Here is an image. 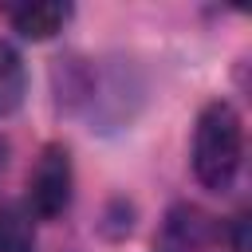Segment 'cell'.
Returning <instances> with one entry per match:
<instances>
[{
  "label": "cell",
  "mask_w": 252,
  "mask_h": 252,
  "mask_svg": "<svg viewBox=\"0 0 252 252\" xmlns=\"http://www.w3.org/2000/svg\"><path fill=\"white\" fill-rule=\"evenodd\" d=\"M244 165V118L232 102L213 98L193 126V177L209 193L232 189Z\"/></svg>",
  "instance_id": "6da1fadb"
},
{
  "label": "cell",
  "mask_w": 252,
  "mask_h": 252,
  "mask_svg": "<svg viewBox=\"0 0 252 252\" xmlns=\"http://www.w3.org/2000/svg\"><path fill=\"white\" fill-rule=\"evenodd\" d=\"M75 193V169H71V154L67 146H43V154L35 158L32 173H28V217L35 220H59L71 205Z\"/></svg>",
  "instance_id": "7a4b0ae2"
},
{
  "label": "cell",
  "mask_w": 252,
  "mask_h": 252,
  "mask_svg": "<svg viewBox=\"0 0 252 252\" xmlns=\"http://www.w3.org/2000/svg\"><path fill=\"white\" fill-rule=\"evenodd\" d=\"M209 240H213V217H205L193 205H177L165 217L158 248L161 252H201V248H209Z\"/></svg>",
  "instance_id": "3957f363"
},
{
  "label": "cell",
  "mask_w": 252,
  "mask_h": 252,
  "mask_svg": "<svg viewBox=\"0 0 252 252\" xmlns=\"http://www.w3.org/2000/svg\"><path fill=\"white\" fill-rule=\"evenodd\" d=\"M71 20V4H24L12 12V28L24 39H51L55 32H63V24Z\"/></svg>",
  "instance_id": "277c9868"
},
{
  "label": "cell",
  "mask_w": 252,
  "mask_h": 252,
  "mask_svg": "<svg viewBox=\"0 0 252 252\" xmlns=\"http://www.w3.org/2000/svg\"><path fill=\"white\" fill-rule=\"evenodd\" d=\"M24 91H28V75H24V59L16 55L12 43L0 39V118L12 114L20 102H24Z\"/></svg>",
  "instance_id": "5b68a950"
},
{
  "label": "cell",
  "mask_w": 252,
  "mask_h": 252,
  "mask_svg": "<svg viewBox=\"0 0 252 252\" xmlns=\"http://www.w3.org/2000/svg\"><path fill=\"white\" fill-rule=\"evenodd\" d=\"M0 252H35V228L28 209L0 205Z\"/></svg>",
  "instance_id": "8992f818"
},
{
  "label": "cell",
  "mask_w": 252,
  "mask_h": 252,
  "mask_svg": "<svg viewBox=\"0 0 252 252\" xmlns=\"http://www.w3.org/2000/svg\"><path fill=\"white\" fill-rule=\"evenodd\" d=\"M4 154H8V146H4V142H0V173H4V161H8V158H4Z\"/></svg>",
  "instance_id": "52a82bcc"
}]
</instances>
